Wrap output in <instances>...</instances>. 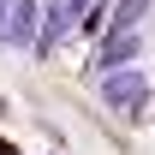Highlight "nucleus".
Segmentation results:
<instances>
[{"label":"nucleus","mask_w":155,"mask_h":155,"mask_svg":"<svg viewBox=\"0 0 155 155\" xmlns=\"http://www.w3.org/2000/svg\"><path fill=\"white\" fill-rule=\"evenodd\" d=\"M137 48H143V30H107V42H101L96 66H101V72H119V66H125Z\"/></svg>","instance_id":"obj_3"},{"label":"nucleus","mask_w":155,"mask_h":155,"mask_svg":"<svg viewBox=\"0 0 155 155\" xmlns=\"http://www.w3.org/2000/svg\"><path fill=\"white\" fill-rule=\"evenodd\" d=\"M0 42L6 48L36 42V0H0Z\"/></svg>","instance_id":"obj_2"},{"label":"nucleus","mask_w":155,"mask_h":155,"mask_svg":"<svg viewBox=\"0 0 155 155\" xmlns=\"http://www.w3.org/2000/svg\"><path fill=\"white\" fill-rule=\"evenodd\" d=\"M143 96H149V78L131 72V66H119V72L101 78V101H107V107H119V114H137V107H143Z\"/></svg>","instance_id":"obj_1"},{"label":"nucleus","mask_w":155,"mask_h":155,"mask_svg":"<svg viewBox=\"0 0 155 155\" xmlns=\"http://www.w3.org/2000/svg\"><path fill=\"white\" fill-rule=\"evenodd\" d=\"M143 12H149V0H114V6H107L101 18H107V30H131V24L143 18Z\"/></svg>","instance_id":"obj_5"},{"label":"nucleus","mask_w":155,"mask_h":155,"mask_svg":"<svg viewBox=\"0 0 155 155\" xmlns=\"http://www.w3.org/2000/svg\"><path fill=\"white\" fill-rule=\"evenodd\" d=\"M72 12H66V6H48V18H36V42H42V48H54V42H66V36H72Z\"/></svg>","instance_id":"obj_4"},{"label":"nucleus","mask_w":155,"mask_h":155,"mask_svg":"<svg viewBox=\"0 0 155 155\" xmlns=\"http://www.w3.org/2000/svg\"><path fill=\"white\" fill-rule=\"evenodd\" d=\"M60 6H66L72 18H84V12H96V0H60Z\"/></svg>","instance_id":"obj_6"}]
</instances>
